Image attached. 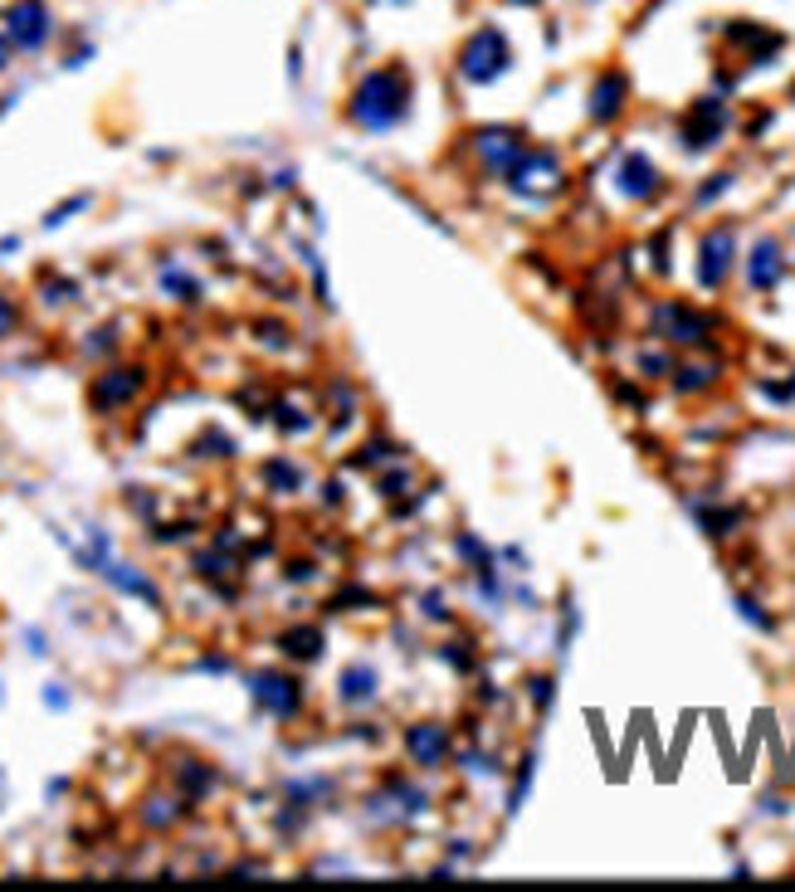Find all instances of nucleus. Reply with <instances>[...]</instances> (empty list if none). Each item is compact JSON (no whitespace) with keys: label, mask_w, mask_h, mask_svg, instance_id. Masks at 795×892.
I'll return each instance as SVG.
<instances>
[{"label":"nucleus","mask_w":795,"mask_h":892,"mask_svg":"<svg viewBox=\"0 0 795 892\" xmlns=\"http://www.w3.org/2000/svg\"><path fill=\"white\" fill-rule=\"evenodd\" d=\"M411 108H415V79L401 64H385V69L366 73L357 88H352V98H347L352 128L371 132V138L376 132L401 128V122L411 118Z\"/></svg>","instance_id":"obj_1"},{"label":"nucleus","mask_w":795,"mask_h":892,"mask_svg":"<svg viewBox=\"0 0 795 892\" xmlns=\"http://www.w3.org/2000/svg\"><path fill=\"white\" fill-rule=\"evenodd\" d=\"M454 69H459V79L474 83V88H494V83L512 69V45H508V35H503V29H494V25H478L474 35L459 45Z\"/></svg>","instance_id":"obj_2"},{"label":"nucleus","mask_w":795,"mask_h":892,"mask_svg":"<svg viewBox=\"0 0 795 892\" xmlns=\"http://www.w3.org/2000/svg\"><path fill=\"white\" fill-rule=\"evenodd\" d=\"M503 186L518 201H551V195H561V186H567V166H561V156L551 152V146H527V152L518 156V166L503 176Z\"/></svg>","instance_id":"obj_3"},{"label":"nucleus","mask_w":795,"mask_h":892,"mask_svg":"<svg viewBox=\"0 0 795 892\" xmlns=\"http://www.w3.org/2000/svg\"><path fill=\"white\" fill-rule=\"evenodd\" d=\"M727 128H732L727 98H723V93H703L698 103H688L684 122H678V146H684L688 156H703V152H713V146L727 138Z\"/></svg>","instance_id":"obj_4"},{"label":"nucleus","mask_w":795,"mask_h":892,"mask_svg":"<svg viewBox=\"0 0 795 892\" xmlns=\"http://www.w3.org/2000/svg\"><path fill=\"white\" fill-rule=\"evenodd\" d=\"M425 810H430L425 785L405 781V775H391L385 785H376V790L366 795V820L371 824H415Z\"/></svg>","instance_id":"obj_5"},{"label":"nucleus","mask_w":795,"mask_h":892,"mask_svg":"<svg viewBox=\"0 0 795 892\" xmlns=\"http://www.w3.org/2000/svg\"><path fill=\"white\" fill-rule=\"evenodd\" d=\"M468 152H474L484 176H508L518 166V156L527 152V138L518 128H508V122H488V128L468 132Z\"/></svg>","instance_id":"obj_6"},{"label":"nucleus","mask_w":795,"mask_h":892,"mask_svg":"<svg viewBox=\"0 0 795 892\" xmlns=\"http://www.w3.org/2000/svg\"><path fill=\"white\" fill-rule=\"evenodd\" d=\"M650 328H654V337H664L674 346H708V342H713L717 322L708 318V312L688 308V302L668 298V302H658V308L650 312Z\"/></svg>","instance_id":"obj_7"},{"label":"nucleus","mask_w":795,"mask_h":892,"mask_svg":"<svg viewBox=\"0 0 795 892\" xmlns=\"http://www.w3.org/2000/svg\"><path fill=\"white\" fill-rule=\"evenodd\" d=\"M732 269H737V229H732V225H713L703 239H698V264H693L698 288L717 293L732 278Z\"/></svg>","instance_id":"obj_8"},{"label":"nucleus","mask_w":795,"mask_h":892,"mask_svg":"<svg viewBox=\"0 0 795 892\" xmlns=\"http://www.w3.org/2000/svg\"><path fill=\"white\" fill-rule=\"evenodd\" d=\"M0 20H5V39L15 49H25V55L45 49L49 35H55V15H49L45 0H10Z\"/></svg>","instance_id":"obj_9"},{"label":"nucleus","mask_w":795,"mask_h":892,"mask_svg":"<svg viewBox=\"0 0 795 892\" xmlns=\"http://www.w3.org/2000/svg\"><path fill=\"white\" fill-rule=\"evenodd\" d=\"M625 108H630V73L601 69L591 83V93H585V118H591L595 128H610V122L625 118Z\"/></svg>","instance_id":"obj_10"},{"label":"nucleus","mask_w":795,"mask_h":892,"mask_svg":"<svg viewBox=\"0 0 795 892\" xmlns=\"http://www.w3.org/2000/svg\"><path fill=\"white\" fill-rule=\"evenodd\" d=\"M615 191H620V201H654L664 191V176L650 162V152H620V162H615Z\"/></svg>","instance_id":"obj_11"},{"label":"nucleus","mask_w":795,"mask_h":892,"mask_svg":"<svg viewBox=\"0 0 795 892\" xmlns=\"http://www.w3.org/2000/svg\"><path fill=\"white\" fill-rule=\"evenodd\" d=\"M405 751H411V761L420 771H439L454 756V732L444 722H411L405 727Z\"/></svg>","instance_id":"obj_12"},{"label":"nucleus","mask_w":795,"mask_h":892,"mask_svg":"<svg viewBox=\"0 0 795 892\" xmlns=\"http://www.w3.org/2000/svg\"><path fill=\"white\" fill-rule=\"evenodd\" d=\"M249 698H254L269 717H293V712L302 707V683H298V678H288V674L264 668V674L249 678Z\"/></svg>","instance_id":"obj_13"},{"label":"nucleus","mask_w":795,"mask_h":892,"mask_svg":"<svg viewBox=\"0 0 795 892\" xmlns=\"http://www.w3.org/2000/svg\"><path fill=\"white\" fill-rule=\"evenodd\" d=\"M142 385H146L142 366H112V371H103L98 381H93V405H98L103 415H112V411H122V405L138 401Z\"/></svg>","instance_id":"obj_14"},{"label":"nucleus","mask_w":795,"mask_h":892,"mask_svg":"<svg viewBox=\"0 0 795 892\" xmlns=\"http://www.w3.org/2000/svg\"><path fill=\"white\" fill-rule=\"evenodd\" d=\"M781 283H786V249H781V239L761 235L747 254V288L771 293V288H781Z\"/></svg>","instance_id":"obj_15"},{"label":"nucleus","mask_w":795,"mask_h":892,"mask_svg":"<svg viewBox=\"0 0 795 892\" xmlns=\"http://www.w3.org/2000/svg\"><path fill=\"white\" fill-rule=\"evenodd\" d=\"M727 45H747L751 49V64H771V55H781L786 49V35H776V29L757 25V20H732L727 25Z\"/></svg>","instance_id":"obj_16"},{"label":"nucleus","mask_w":795,"mask_h":892,"mask_svg":"<svg viewBox=\"0 0 795 892\" xmlns=\"http://www.w3.org/2000/svg\"><path fill=\"white\" fill-rule=\"evenodd\" d=\"M376 692H381L376 664H347L337 674V698L347 702V707H366V702H376Z\"/></svg>","instance_id":"obj_17"},{"label":"nucleus","mask_w":795,"mask_h":892,"mask_svg":"<svg viewBox=\"0 0 795 892\" xmlns=\"http://www.w3.org/2000/svg\"><path fill=\"white\" fill-rule=\"evenodd\" d=\"M98 575H103V581H112V585H118V591L138 595V600H146V605H162V591H156V585H152V581H146V575H142V571H132V566L112 561V556H108V561H103V566H98Z\"/></svg>","instance_id":"obj_18"},{"label":"nucleus","mask_w":795,"mask_h":892,"mask_svg":"<svg viewBox=\"0 0 795 892\" xmlns=\"http://www.w3.org/2000/svg\"><path fill=\"white\" fill-rule=\"evenodd\" d=\"M278 649H284L288 658H302V664H312V658H322V629H312V625L288 629V634L278 639Z\"/></svg>","instance_id":"obj_19"},{"label":"nucleus","mask_w":795,"mask_h":892,"mask_svg":"<svg viewBox=\"0 0 795 892\" xmlns=\"http://www.w3.org/2000/svg\"><path fill=\"white\" fill-rule=\"evenodd\" d=\"M717 385V366L713 361H693V366H674V391L678 395H698Z\"/></svg>","instance_id":"obj_20"},{"label":"nucleus","mask_w":795,"mask_h":892,"mask_svg":"<svg viewBox=\"0 0 795 892\" xmlns=\"http://www.w3.org/2000/svg\"><path fill=\"white\" fill-rule=\"evenodd\" d=\"M693 518L708 537H727V532H737L741 508H708V502H693Z\"/></svg>","instance_id":"obj_21"},{"label":"nucleus","mask_w":795,"mask_h":892,"mask_svg":"<svg viewBox=\"0 0 795 892\" xmlns=\"http://www.w3.org/2000/svg\"><path fill=\"white\" fill-rule=\"evenodd\" d=\"M264 483L274 492H298L302 488V468L288 464V459H269V464H264Z\"/></svg>","instance_id":"obj_22"},{"label":"nucleus","mask_w":795,"mask_h":892,"mask_svg":"<svg viewBox=\"0 0 795 892\" xmlns=\"http://www.w3.org/2000/svg\"><path fill=\"white\" fill-rule=\"evenodd\" d=\"M532 781H537V751H532V756H522V765H518V781H512V790H508V814H518L522 805H527Z\"/></svg>","instance_id":"obj_23"},{"label":"nucleus","mask_w":795,"mask_h":892,"mask_svg":"<svg viewBox=\"0 0 795 892\" xmlns=\"http://www.w3.org/2000/svg\"><path fill=\"white\" fill-rule=\"evenodd\" d=\"M732 610H737V619H747L757 634H771V629H776V615L761 610V600H751V595H737V600H732Z\"/></svg>","instance_id":"obj_24"},{"label":"nucleus","mask_w":795,"mask_h":892,"mask_svg":"<svg viewBox=\"0 0 795 892\" xmlns=\"http://www.w3.org/2000/svg\"><path fill=\"white\" fill-rule=\"evenodd\" d=\"M732 186H737V176H732V171H713V176H708V181L693 191V205H698V210L717 205V201H723V195L732 191Z\"/></svg>","instance_id":"obj_25"},{"label":"nucleus","mask_w":795,"mask_h":892,"mask_svg":"<svg viewBox=\"0 0 795 892\" xmlns=\"http://www.w3.org/2000/svg\"><path fill=\"white\" fill-rule=\"evenodd\" d=\"M162 288L171 293V298H181V302L201 298V283H195L191 274H181V269H162Z\"/></svg>","instance_id":"obj_26"},{"label":"nucleus","mask_w":795,"mask_h":892,"mask_svg":"<svg viewBox=\"0 0 795 892\" xmlns=\"http://www.w3.org/2000/svg\"><path fill=\"white\" fill-rule=\"evenodd\" d=\"M454 551L464 556V561L474 566V571H484V566H494V551H488L484 542L474 537V532H459V537H454Z\"/></svg>","instance_id":"obj_27"},{"label":"nucleus","mask_w":795,"mask_h":892,"mask_svg":"<svg viewBox=\"0 0 795 892\" xmlns=\"http://www.w3.org/2000/svg\"><path fill=\"white\" fill-rule=\"evenodd\" d=\"M634 366H640L644 381H664V376H674V356H668V352H650V346L640 352V361H634Z\"/></svg>","instance_id":"obj_28"},{"label":"nucleus","mask_w":795,"mask_h":892,"mask_svg":"<svg viewBox=\"0 0 795 892\" xmlns=\"http://www.w3.org/2000/svg\"><path fill=\"white\" fill-rule=\"evenodd\" d=\"M328 790H332L328 775H322V781H293V785H288V800H293V805H312L318 795H328Z\"/></svg>","instance_id":"obj_29"},{"label":"nucleus","mask_w":795,"mask_h":892,"mask_svg":"<svg viewBox=\"0 0 795 892\" xmlns=\"http://www.w3.org/2000/svg\"><path fill=\"white\" fill-rule=\"evenodd\" d=\"M527 698L537 702V712H547L551 707V698H557V683H551L547 674H537V678H527Z\"/></svg>","instance_id":"obj_30"},{"label":"nucleus","mask_w":795,"mask_h":892,"mask_svg":"<svg viewBox=\"0 0 795 892\" xmlns=\"http://www.w3.org/2000/svg\"><path fill=\"white\" fill-rule=\"evenodd\" d=\"M395 454H401V449H395L391 439H371V444H366V454H357V464L371 468V464H385V459H395Z\"/></svg>","instance_id":"obj_31"},{"label":"nucleus","mask_w":795,"mask_h":892,"mask_svg":"<svg viewBox=\"0 0 795 892\" xmlns=\"http://www.w3.org/2000/svg\"><path fill=\"white\" fill-rule=\"evenodd\" d=\"M274 419H278V429H284V435H302V429H312V419L302 411H293V405H278Z\"/></svg>","instance_id":"obj_32"},{"label":"nucleus","mask_w":795,"mask_h":892,"mask_svg":"<svg viewBox=\"0 0 795 892\" xmlns=\"http://www.w3.org/2000/svg\"><path fill=\"white\" fill-rule=\"evenodd\" d=\"M459 765H464V771H474V775H498V771H503V765H498L488 751H464V761H459Z\"/></svg>","instance_id":"obj_33"},{"label":"nucleus","mask_w":795,"mask_h":892,"mask_svg":"<svg viewBox=\"0 0 795 892\" xmlns=\"http://www.w3.org/2000/svg\"><path fill=\"white\" fill-rule=\"evenodd\" d=\"M93 201V195H73V201H64V205H55V210H49V215H45V229H59V225H64V219L73 215V210H83V205H88Z\"/></svg>","instance_id":"obj_34"},{"label":"nucleus","mask_w":795,"mask_h":892,"mask_svg":"<svg viewBox=\"0 0 795 892\" xmlns=\"http://www.w3.org/2000/svg\"><path fill=\"white\" fill-rule=\"evenodd\" d=\"M650 264H654V274H668V229H658L650 239Z\"/></svg>","instance_id":"obj_35"},{"label":"nucleus","mask_w":795,"mask_h":892,"mask_svg":"<svg viewBox=\"0 0 795 892\" xmlns=\"http://www.w3.org/2000/svg\"><path fill=\"white\" fill-rule=\"evenodd\" d=\"M761 395H767V401H776V405H791L795 401V376H791V381H761Z\"/></svg>","instance_id":"obj_36"},{"label":"nucleus","mask_w":795,"mask_h":892,"mask_svg":"<svg viewBox=\"0 0 795 892\" xmlns=\"http://www.w3.org/2000/svg\"><path fill=\"white\" fill-rule=\"evenodd\" d=\"M420 615H425V619H435V625H444V619H449L444 595H439V591H425V595H420Z\"/></svg>","instance_id":"obj_37"},{"label":"nucleus","mask_w":795,"mask_h":892,"mask_svg":"<svg viewBox=\"0 0 795 892\" xmlns=\"http://www.w3.org/2000/svg\"><path fill=\"white\" fill-rule=\"evenodd\" d=\"M15 322H20V308L5 298V293H0V342H5L10 332H15Z\"/></svg>","instance_id":"obj_38"},{"label":"nucleus","mask_w":795,"mask_h":892,"mask_svg":"<svg viewBox=\"0 0 795 892\" xmlns=\"http://www.w3.org/2000/svg\"><path fill=\"white\" fill-rule=\"evenodd\" d=\"M405 488H411V468H401V474H385V478H381V492H385V498H401Z\"/></svg>","instance_id":"obj_39"},{"label":"nucleus","mask_w":795,"mask_h":892,"mask_svg":"<svg viewBox=\"0 0 795 892\" xmlns=\"http://www.w3.org/2000/svg\"><path fill=\"white\" fill-rule=\"evenodd\" d=\"M201 454H219V459H229V454H235V444H229V435H205V439H201Z\"/></svg>","instance_id":"obj_40"},{"label":"nucleus","mask_w":795,"mask_h":892,"mask_svg":"<svg viewBox=\"0 0 795 892\" xmlns=\"http://www.w3.org/2000/svg\"><path fill=\"white\" fill-rule=\"evenodd\" d=\"M195 566H201V575H225V571H229V556H219V551H205L201 561H195Z\"/></svg>","instance_id":"obj_41"},{"label":"nucleus","mask_w":795,"mask_h":892,"mask_svg":"<svg viewBox=\"0 0 795 892\" xmlns=\"http://www.w3.org/2000/svg\"><path fill=\"white\" fill-rule=\"evenodd\" d=\"M791 805L781 800V795H761V814H786Z\"/></svg>","instance_id":"obj_42"},{"label":"nucleus","mask_w":795,"mask_h":892,"mask_svg":"<svg viewBox=\"0 0 795 892\" xmlns=\"http://www.w3.org/2000/svg\"><path fill=\"white\" fill-rule=\"evenodd\" d=\"M45 707H69V698L59 688H45Z\"/></svg>","instance_id":"obj_43"},{"label":"nucleus","mask_w":795,"mask_h":892,"mask_svg":"<svg viewBox=\"0 0 795 892\" xmlns=\"http://www.w3.org/2000/svg\"><path fill=\"white\" fill-rule=\"evenodd\" d=\"M10 49H15V45H10V39H5V35H0V73H5V69H10Z\"/></svg>","instance_id":"obj_44"},{"label":"nucleus","mask_w":795,"mask_h":892,"mask_svg":"<svg viewBox=\"0 0 795 892\" xmlns=\"http://www.w3.org/2000/svg\"><path fill=\"white\" fill-rule=\"evenodd\" d=\"M508 5H537V0H508Z\"/></svg>","instance_id":"obj_45"}]
</instances>
